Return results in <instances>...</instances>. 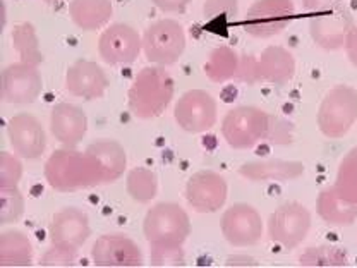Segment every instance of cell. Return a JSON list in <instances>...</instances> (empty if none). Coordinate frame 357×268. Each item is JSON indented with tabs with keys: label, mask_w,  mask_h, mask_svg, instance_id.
<instances>
[{
	"label": "cell",
	"mask_w": 357,
	"mask_h": 268,
	"mask_svg": "<svg viewBox=\"0 0 357 268\" xmlns=\"http://www.w3.org/2000/svg\"><path fill=\"white\" fill-rule=\"evenodd\" d=\"M43 172L50 188L59 193H74L103 184L95 160L76 148L55 150L48 156Z\"/></svg>",
	"instance_id": "6da1fadb"
},
{
	"label": "cell",
	"mask_w": 357,
	"mask_h": 268,
	"mask_svg": "<svg viewBox=\"0 0 357 268\" xmlns=\"http://www.w3.org/2000/svg\"><path fill=\"white\" fill-rule=\"evenodd\" d=\"M176 93L172 76L163 67H144L134 77L128 93V107L134 117L150 121L160 117Z\"/></svg>",
	"instance_id": "7a4b0ae2"
},
{
	"label": "cell",
	"mask_w": 357,
	"mask_h": 268,
	"mask_svg": "<svg viewBox=\"0 0 357 268\" xmlns=\"http://www.w3.org/2000/svg\"><path fill=\"white\" fill-rule=\"evenodd\" d=\"M143 234L150 246H182L191 234V221L181 204L162 201L144 215Z\"/></svg>",
	"instance_id": "3957f363"
},
{
	"label": "cell",
	"mask_w": 357,
	"mask_h": 268,
	"mask_svg": "<svg viewBox=\"0 0 357 268\" xmlns=\"http://www.w3.org/2000/svg\"><path fill=\"white\" fill-rule=\"evenodd\" d=\"M271 115L252 105H241L229 110L222 121V134L234 150H251L268 140Z\"/></svg>",
	"instance_id": "277c9868"
},
{
	"label": "cell",
	"mask_w": 357,
	"mask_h": 268,
	"mask_svg": "<svg viewBox=\"0 0 357 268\" xmlns=\"http://www.w3.org/2000/svg\"><path fill=\"white\" fill-rule=\"evenodd\" d=\"M352 28H354V20L351 10L338 0H326L319 3L310 20L312 42L323 50L330 52L344 47Z\"/></svg>",
	"instance_id": "5b68a950"
},
{
	"label": "cell",
	"mask_w": 357,
	"mask_h": 268,
	"mask_svg": "<svg viewBox=\"0 0 357 268\" xmlns=\"http://www.w3.org/2000/svg\"><path fill=\"white\" fill-rule=\"evenodd\" d=\"M318 128L330 140L345 136L357 121V91L347 84H337L323 98L318 110Z\"/></svg>",
	"instance_id": "8992f818"
},
{
	"label": "cell",
	"mask_w": 357,
	"mask_h": 268,
	"mask_svg": "<svg viewBox=\"0 0 357 268\" xmlns=\"http://www.w3.org/2000/svg\"><path fill=\"white\" fill-rule=\"evenodd\" d=\"M185 33L176 20H158L143 35V54L153 66H174L184 55Z\"/></svg>",
	"instance_id": "52a82bcc"
},
{
	"label": "cell",
	"mask_w": 357,
	"mask_h": 268,
	"mask_svg": "<svg viewBox=\"0 0 357 268\" xmlns=\"http://www.w3.org/2000/svg\"><path fill=\"white\" fill-rule=\"evenodd\" d=\"M311 229V214L304 204L287 201L268 218V237L284 249L297 248Z\"/></svg>",
	"instance_id": "ba28073f"
},
{
	"label": "cell",
	"mask_w": 357,
	"mask_h": 268,
	"mask_svg": "<svg viewBox=\"0 0 357 268\" xmlns=\"http://www.w3.org/2000/svg\"><path fill=\"white\" fill-rule=\"evenodd\" d=\"M296 16L292 0H256L244 16V31L255 38H271Z\"/></svg>",
	"instance_id": "9c48e42d"
},
{
	"label": "cell",
	"mask_w": 357,
	"mask_h": 268,
	"mask_svg": "<svg viewBox=\"0 0 357 268\" xmlns=\"http://www.w3.org/2000/svg\"><path fill=\"white\" fill-rule=\"evenodd\" d=\"M174 117L178 128L185 133H206L217 124V100L204 89H189L178 98L174 109Z\"/></svg>",
	"instance_id": "30bf717a"
},
{
	"label": "cell",
	"mask_w": 357,
	"mask_h": 268,
	"mask_svg": "<svg viewBox=\"0 0 357 268\" xmlns=\"http://www.w3.org/2000/svg\"><path fill=\"white\" fill-rule=\"evenodd\" d=\"M143 52V36L132 26L115 22L103 29L98 40V54L109 66L132 64Z\"/></svg>",
	"instance_id": "8fae6325"
},
{
	"label": "cell",
	"mask_w": 357,
	"mask_h": 268,
	"mask_svg": "<svg viewBox=\"0 0 357 268\" xmlns=\"http://www.w3.org/2000/svg\"><path fill=\"white\" fill-rule=\"evenodd\" d=\"M220 229L227 243L236 248L255 246L263 237L261 215L252 204L236 203L223 211Z\"/></svg>",
	"instance_id": "7c38bea8"
},
{
	"label": "cell",
	"mask_w": 357,
	"mask_h": 268,
	"mask_svg": "<svg viewBox=\"0 0 357 268\" xmlns=\"http://www.w3.org/2000/svg\"><path fill=\"white\" fill-rule=\"evenodd\" d=\"M229 186L215 170H198L185 184V201L198 214H215L225 204Z\"/></svg>",
	"instance_id": "4fadbf2b"
},
{
	"label": "cell",
	"mask_w": 357,
	"mask_h": 268,
	"mask_svg": "<svg viewBox=\"0 0 357 268\" xmlns=\"http://www.w3.org/2000/svg\"><path fill=\"white\" fill-rule=\"evenodd\" d=\"M42 88L43 81L38 66L20 61L7 66L2 70L0 93H2V100L6 103H14V105L33 103L42 93Z\"/></svg>",
	"instance_id": "5bb4252c"
},
{
	"label": "cell",
	"mask_w": 357,
	"mask_h": 268,
	"mask_svg": "<svg viewBox=\"0 0 357 268\" xmlns=\"http://www.w3.org/2000/svg\"><path fill=\"white\" fill-rule=\"evenodd\" d=\"M91 260L93 265L102 268H136L144 263L139 246L122 234L98 237L91 248Z\"/></svg>",
	"instance_id": "9a60e30c"
},
{
	"label": "cell",
	"mask_w": 357,
	"mask_h": 268,
	"mask_svg": "<svg viewBox=\"0 0 357 268\" xmlns=\"http://www.w3.org/2000/svg\"><path fill=\"white\" fill-rule=\"evenodd\" d=\"M7 137L14 154L21 158H40L47 148V134L43 126L31 114L14 115L7 124Z\"/></svg>",
	"instance_id": "2e32d148"
},
{
	"label": "cell",
	"mask_w": 357,
	"mask_h": 268,
	"mask_svg": "<svg viewBox=\"0 0 357 268\" xmlns=\"http://www.w3.org/2000/svg\"><path fill=\"white\" fill-rule=\"evenodd\" d=\"M109 77L96 62L77 61L67 69L66 89L83 100H98L109 89Z\"/></svg>",
	"instance_id": "e0dca14e"
},
{
	"label": "cell",
	"mask_w": 357,
	"mask_h": 268,
	"mask_svg": "<svg viewBox=\"0 0 357 268\" xmlns=\"http://www.w3.org/2000/svg\"><path fill=\"white\" fill-rule=\"evenodd\" d=\"M91 236L88 215L83 210L67 207L59 210L48 225V237L52 244H64L79 249Z\"/></svg>",
	"instance_id": "ac0fdd59"
},
{
	"label": "cell",
	"mask_w": 357,
	"mask_h": 268,
	"mask_svg": "<svg viewBox=\"0 0 357 268\" xmlns=\"http://www.w3.org/2000/svg\"><path fill=\"white\" fill-rule=\"evenodd\" d=\"M88 131V117L73 103H57L50 112V133L67 148H76Z\"/></svg>",
	"instance_id": "d6986e66"
},
{
	"label": "cell",
	"mask_w": 357,
	"mask_h": 268,
	"mask_svg": "<svg viewBox=\"0 0 357 268\" xmlns=\"http://www.w3.org/2000/svg\"><path fill=\"white\" fill-rule=\"evenodd\" d=\"M306 170L303 162L297 160H282V158H265L252 160L241 165L239 174L251 182H287L299 179Z\"/></svg>",
	"instance_id": "ffe728a7"
},
{
	"label": "cell",
	"mask_w": 357,
	"mask_h": 268,
	"mask_svg": "<svg viewBox=\"0 0 357 268\" xmlns=\"http://www.w3.org/2000/svg\"><path fill=\"white\" fill-rule=\"evenodd\" d=\"M256 67H258V83L268 84H287L296 74V59L287 48L270 45L256 57Z\"/></svg>",
	"instance_id": "44dd1931"
},
{
	"label": "cell",
	"mask_w": 357,
	"mask_h": 268,
	"mask_svg": "<svg viewBox=\"0 0 357 268\" xmlns=\"http://www.w3.org/2000/svg\"><path fill=\"white\" fill-rule=\"evenodd\" d=\"M316 211L323 222L332 227L351 225L357 218V201L349 200L335 186L323 189L316 200Z\"/></svg>",
	"instance_id": "7402d4cb"
},
{
	"label": "cell",
	"mask_w": 357,
	"mask_h": 268,
	"mask_svg": "<svg viewBox=\"0 0 357 268\" xmlns=\"http://www.w3.org/2000/svg\"><path fill=\"white\" fill-rule=\"evenodd\" d=\"M86 154L98 165L103 184H110L124 176L126 167H128V154L117 141H95L86 148Z\"/></svg>",
	"instance_id": "603a6c76"
},
{
	"label": "cell",
	"mask_w": 357,
	"mask_h": 268,
	"mask_svg": "<svg viewBox=\"0 0 357 268\" xmlns=\"http://www.w3.org/2000/svg\"><path fill=\"white\" fill-rule=\"evenodd\" d=\"M114 7L110 0H70L69 16L83 31H96L109 24Z\"/></svg>",
	"instance_id": "cb8c5ba5"
},
{
	"label": "cell",
	"mask_w": 357,
	"mask_h": 268,
	"mask_svg": "<svg viewBox=\"0 0 357 268\" xmlns=\"http://www.w3.org/2000/svg\"><path fill=\"white\" fill-rule=\"evenodd\" d=\"M33 244L21 230H3L0 236V267H31Z\"/></svg>",
	"instance_id": "d4e9b609"
},
{
	"label": "cell",
	"mask_w": 357,
	"mask_h": 268,
	"mask_svg": "<svg viewBox=\"0 0 357 268\" xmlns=\"http://www.w3.org/2000/svg\"><path fill=\"white\" fill-rule=\"evenodd\" d=\"M241 55L230 47H217L210 52L203 70L206 77L213 83H227L230 80H237L239 73Z\"/></svg>",
	"instance_id": "484cf974"
},
{
	"label": "cell",
	"mask_w": 357,
	"mask_h": 268,
	"mask_svg": "<svg viewBox=\"0 0 357 268\" xmlns=\"http://www.w3.org/2000/svg\"><path fill=\"white\" fill-rule=\"evenodd\" d=\"M14 50L20 54L21 62L31 66H40L43 62L42 48H40L36 29L31 22H21L13 29Z\"/></svg>",
	"instance_id": "4316f807"
},
{
	"label": "cell",
	"mask_w": 357,
	"mask_h": 268,
	"mask_svg": "<svg viewBox=\"0 0 357 268\" xmlns=\"http://www.w3.org/2000/svg\"><path fill=\"white\" fill-rule=\"evenodd\" d=\"M126 189L134 201L146 204L158 193V179L153 170L146 167H134L126 179Z\"/></svg>",
	"instance_id": "83f0119b"
},
{
	"label": "cell",
	"mask_w": 357,
	"mask_h": 268,
	"mask_svg": "<svg viewBox=\"0 0 357 268\" xmlns=\"http://www.w3.org/2000/svg\"><path fill=\"white\" fill-rule=\"evenodd\" d=\"M301 267H345L347 255L337 246H311L299 256Z\"/></svg>",
	"instance_id": "f1b7e54d"
},
{
	"label": "cell",
	"mask_w": 357,
	"mask_h": 268,
	"mask_svg": "<svg viewBox=\"0 0 357 268\" xmlns=\"http://www.w3.org/2000/svg\"><path fill=\"white\" fill-rule=\"evenodd\" d=\"M333 186L349 200L357 201V147L342 158Z\"/></svg>",
	"instance_id": "f546056e"
},
{
	"label": "cell",
	"mask_w": 357,
	"mask_h": 268,
	"mask_svg": "<svg viewBox=\"0 0 357 268\" xmlns=\"http://www.w3.org/2000/svg\"><path fill=\"white\" fill-rule=\"evenodd\" d=\"M24 214V198L20 188H0V223H16Z\"/></svg>",
	"instance_id": "4dcf8cb0"
},
{
	"label": "cell",
	"mask_w": 357,
	"mask_h": 268,
	"mask_svg": "<svg viewBox=\"0 0 357 268\" xmlns=\"http://www.w3.org/2000/svg\"><path fill=\"white\" fill-rule=\"evenodd\" d=\"M151 267H184L185 255L182 246H151Z\"/></svg>",
	"instance_id": "1f68e13d"
},
{
	"label": "cell",
	"mask_w": 357,
	"mask_h": 268,
	"mask_svg": "<svg viewBox=\"0 0 357 268\" xmlns=\"http://www.w3.org/2000/svg\"><path fill=\"white\" fill-rule=\"evenodd\" d=\"M22 177V163L17 155L0 154V188H17Z\"/></svg>",
	"instance_id": "d6a6232c"
},
{
	"label": "cell",
	"mask_w": 357,
	"mask_h": 268,
	"mask_svg": "<svg viewBox=\"0 0 357 268\" xmlns=\"http://www.w3.org/2000/svg\"><path fill=\"white\" fill-rule=\"evenodd\" d=\"M77 260V249L64 244H52L40 258V267H74Z\"/></svg>",
	"instance_id": "836d02e7"
},
{
	"label": "cell",
	"mask_w": 357,
	"mask_h": 268,
	"mask_svg": "<svg viewBox=\"0 0 357 268\" xmlns=\"http://www.w3.org/2000/svg\"><path fill=\"white\" fill-rule=\"evenodd\" d=\"M239 13L237 0H204L203 14L206 20H232Z\"/></svg>",
	"instance_id": "e575fe53"
},
{
	"label": "cell",
	"mask_w": 357,
	"mask_h": 268,
	"mask_svg": "<svg viewBox=\"0 0 357 268\" xmlns=\"http://www.w3.org/2000/svg\"><path fill=\"white\" fill-rule=\"evenodd\" d=\"M294 140V126L292 122L285 121V119L278 117V115H271L270 133H268V143L271 144H290Z\"/></svg>",
	"instance_id": "d590c367"
},
{
	"label": "cell",
	"mask_w": 357,
	"mask_h": 268,
	"mask_svg": "<svg viewBox=\"0 0 357 268\" xmlns=\"http://www.w3.org/2000/svg\"><path fill=\"white\" fill-rule=\"evenodd\" d=\"M237 80L243 81L245 84L258 83V67H256V55H241L239 73Z\"/></svg>",
	"instance_id": "8d00e7d4"
},
{
	"label": "cell",
	"mask_w": 357,
	"mask_h": 268,
	"mask_svg": "<svg viewBox=\"0 0 357 268\" xmlns=\"http://www.w3.org/2000/svg\"><path fill=\"white\" fill-rule=\"evenodd\" d=\"M151 3L162 13L169 14H184L191 0H151Z\"/></svg>",
	"instance_id": "74e56055"
},
{
	"label": "cell",
	"mask_w": 357,
	"mask_h": 268,
	"mask_svg": "<svg viewBox=\"0 0 357 268\" xmlns=\"http://www.w3.org/2000/svg\"><path fill=\"white\" fill-rule=\"evenodd\" d=\"M345 52H347L349 61L352 62V66L357 67V26L351 29V33L347 35V40H345Z\"/></svg>",
	"instance_id": "f35d334b"
},
{
	"label": "cell",
	"mask_w": 357,
	"mask_h": 268,
	"mask_svg": "<svg viewBox=\"0 0 357 268\" xmlns=\"http://www.w3.org/2000/svg\"><path fill=\"white\" fill-rule=\"evenodd\" d=\"M225 265L227 267H239V265L241 267H256L258 263H256L252 258H249V256L236 255V256H230V258L227 260Z\"/></svg>",
	"instance_id": "ab89813d"
},
{
	"label": "cell",
	"mask_w": 357,
	"mask_h": 268,
	"mask_svg": "<svg viewBox=\"0 0 357 268\" xmlns=\"http://www.w3.org/2000/svg\"><path fill=\"white\" fill-rule=\"evenodd\" d=\"M319 3H321V0H303V6L306 7V9H316Z\"/></svg>",
	"instance_id": "60d3db41"
},
{
	"label": "cell",
	"mask_w": 357,
	"mask_h": 268,
	"mask_svg": "<svg viewBox=\"0 0 357 268\" xmlns=\"http://www.w3.org/2000/svg\"><path fill=\"white\" fill-rule=\"evenodd\" d=\"M43 2H47V3H52V2H55V0H43Z\"/></svg>",
	"instance_id": "b9f144b4"
}]
</instances>
